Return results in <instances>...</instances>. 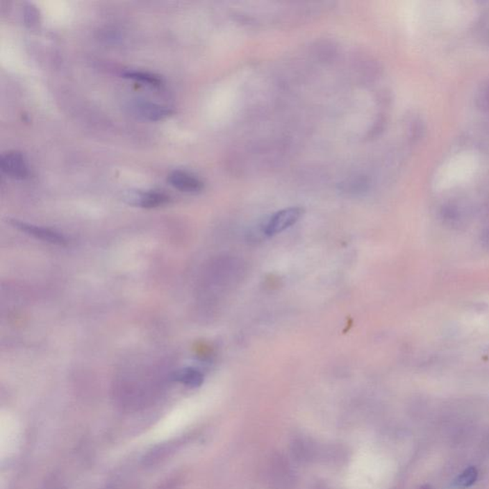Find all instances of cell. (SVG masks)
<instances>
[{
  "label": "cell",
  "mask_w": 489,
  "mask_h": 489,
  "mask_svg": "<svg viewBox=\"0 0 489 489\" xmlns=\"http://www.w3.org/2000/svg\"><path fill=\"white\" fill-rule=\"evenodd\" d=\"M126 200L130 205L153 208L165 205L169 202V197L159 191H133L126 196Z\"/></svg>",
  "instance_id": "277c9868"
},
{
  "label": "cell",
  "mask_w": 489,
  "mask_h": 489,
  "mask_svg": "<svg viewBox=\"0 0 489 489\" xmlns=\"http://www.w3.org/2000/svg\"><path fill=\"white\" fill-rule=\"evenodd\" d=\"M173 379L185 384V386L195 388V387L202 386L204 374L197 369L188 367V368L181 369V370L176 372L173 374Z\"/></svg>",
  "instance_id": "52a82bcc"
},
{
  "label": "cell",
  "mask_w": 489,
  "mask_h": 489,
  "mask_svg": "<svg viewBox=\"0 0 489 489\" xmlns=\"http://www.w3.org/2000/svg\"><path fill=\"white\" fill-rule=\"evenodd\" d=\"M168 183L176 190L188 193H197L203 190L204 183L202 181L183 170H174L168 175Z\"/></svg>",
  "instance_id": "5b68a950"
},
{
  "label": "cell",
  "mask_w": 489,
  "mask_h": 489,
  "mask_svg": "<svg viewBox=\"0 0 489 489\" xmlns=\"http://www.w3.org/2000/svg\"><path fill=\"white\" fill-rule=\"evenodd\" d=\"M122 75L124 78L140 81V83L147 84V85L159 86L162 83L159 76L149 72H144V71L127 70L124 71Z\"/></svg>",
  "instance_id": "ba28073f"
},
{
  "label": "cell",
  "mask_w": 489,
  "mask_h": 489,
  "mask_svg": "<svg viewBox=\"0 0 489 489\" xmlns=\"http://www.w3.org/2000/svg\"><path fill=\"white\" fill-rule=\"evenodd\" d=\"M475 103L479 110L489 114V80L481 84L476 92Z\"/></svg>",
  "instance_id": "30bf717a"
},
{
  "label": "cell",
  "mask_w": 489,
  "mask_h": 489,
  "mask_svg": "<svg viewBox=\"0 0 489 489\" xmlns=\"http://www.w3.org/2000/svg\"><path fill=\"white\" fill-rule=\"evenodd\" d=\"M130 110L139 118L150 122L163 121L173 113L168 106L139 99L130 103Z\"/></svg>",
  "instance_id": "7a4b0ae2"
},
{
  "label": "cell",
  "mask_w": 489,
  "mask_h": 489,
  "mask_svg": "<svg viewBox=\"0 0 489 489\" xmlns=\"http://www.w3.org/2000/svg\"><path fill=\"white\" fill-rule=\"evenodd\" d=\"M2 172L15 180H24L29 175L26 159L19 151H8L0 157Z\"/></svg>",
  "instance_id": "3957f363"
},
{
  "label": "cell",
  "mask_w": 489,
  "mask_h": 489,
  "mask_svg": "<svg viewBox=\"0 0 489 489\" xmlns=\"http://www.w3.org/2000/svg\"><path fill=\"white\" fill-rule=\"evenodd\" d=\"M303 210L300 208H288L274 214L267 222L265 228V234L274 236L294 226L301 218Z\"/></svg>",
  "instance_id": "6da1fadb"
},
{
  "label": "cell",
  "mask_w": 489,
  "mask_h": 489,
  "mask_svg": "<svg viewBox=\"0 0 489 489\" xmlns=\"http://www.w3.org/2000/svg\"><path fill=\"white\" fill-rule=\"evenodd\" d=\"M479 472L477 468L474 466L466 468L461 475H458L454 481V486L458 488H467L473 486L477 481Z\"/></svg>",
  "instance_id": "9c48e42d"
},
{
  "label": "cell",
  "mask_w": 489,
  "mask_h": 489,
  "mask_svg": "<svg viewBox=\"0 0 489 489\" xmlns=\"http://www.w3.org/2000/svg\"><path fill=\"white\" fill-rule=\"evenodd\" d=\"M10 223H11L15 228L19 229V231H23V233L34 236L35 238L40 239V240L55 244H66V239L65 237L57 233V231H52V229L30 225V224L17 220H11L10 221Z\"/></svg>",
  "instance_id": "8992f818"
}]
</instances>
